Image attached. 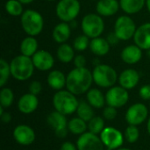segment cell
<instances>
[{
    "label": "cell",
    "instance_id": "8992f818",
    "mask_svg": "<svg viewBox=\"0 0 150 150\" xmlns=\"http://www.w3.org/2000/svg\"><path fill=\"white\" fill-rule=\"evenodd\" d=\"M81 28L86 36L90 39L100 37L105 30V22L98 13H88L86 14L81 22Z\"/></svg>",
    "mask_w": 150,
    "mask_h": 150
},
{
    "label": "cell",
    "instance_id": "7c38bea8",
    "mask_svg": "<svg viewBox=\"0 0 150 150\" xmlns=\"http://www.w3.org/2000/svg\"><path fill=\"white\" fill-rule=\"evenodd\" d=\"M78 150H105V145L98 134L85 132L81 134L76 141Z\"/></svg>",
    "mask_w": 150,
    "mask_h": 150
},
{
    "label": "cell",
    "instance_id": "603a6c76",
    "mask_svg": "<svg viewBox=\"0 0 150 150\" xmlns=\"http://www.w3.org/2000/svg\"><path fill=\"white\" fill-rule=\"evenodd\" d=\"M111 48V45L108 40L102 37H97L91 39L90 43L91 51L97 56H105L106 55Z\"/></svg>",
    "mask_w": 150,
    "mask_h": 150
},
{
    "label": "cell",
    "instance_id": "bcb514c9",
    "mask_svg": "<svg viewBox=\"0 0 150 150\" xmlns=\"http://www.w3.org/2000/svg\"><path fill=\"white\" fill-rule=\"evenodd\" d=\"M116 150H132V149H127V148H120V149H116Z\"/></svg>",
    "mask_w": 150,
    "mask_h": 150
},
{
    "label": "cell",
    "instance_id": "e575fe53",
    "mask_svg": "<svg viewBox=\"0 0 150 150\" xmlns=\"http://www.w3.org/2000/svg\"><path fill=\"white\" fill-rule=\"evenodd\" d=\"M125 137L129 143H134L140 137V131L137 126L129 125L125 131Z\"/></svg>",
    "mask_w": 150,
    "mask_h": 150
},
{
    "label": "cell",
    "instance_id": "44dd1931",
    "mask_svg": "<svg viewBox=\"0 0 150 150\" xmlns=\"http://www.w3.org/2000/svg\"><path fill=\"white\" fill-rule=\"evenodd\" d=\"M71 35V27L67 22H61L57 24L52 32L53 40L58 44L66 43Z\"/></svg>",
    "mask_w": 150,
    "mask_h": 150
},
{
    "label": "cell",
    "instance_id": "52a82bcc",
    "mask_svg": "<svg viewBox=\"0 0 150 150\" xmlns=\"http://www.w3.org/2000/svg\"><path fill=\"white\" fill-rule=\"evenodd\" d=\"M81 11L79 0H60L55 7V13L62 22H72Z\"/></svg>",
    "mask_w": 150,
    "mask_h": 150
},
{
    "label": "cell",
    "instance_id": "c3c4849f",
    "mask_svg": "<svg viewBox=\"0 0 150 150\" xmlns=\"http://www.w3.org/2000/svg\"><path fill=\"white\" fill-rule=\"evenodd\" d=\"M45 1H48V2H53V1H54V0H45Z\"/></svg>",
    "mask_w": 150,
    "mask_h": 150
},
{
    "label": "cell",
    "instance_id": "8fae6325",
    "mask_svg": "<svg viewBox=\"0 0 150 150\" xmlns=\"http://www.w3.org/2000/svg\"><path fill=\"white\" fill-rule=\"evenodd\" d=\"M149 110L144 104L136 103L132 105L126 112V120L129 125L139 126L148 118Z\"/></svg>",
    "mask_w": 150,
    "mask_h": 150
},
{
    "label": "cell",
    "instance_id": "277c9868",
    "mask_svg": "<svg viewBox=\"0 0 150 150\" xmlns=\"http://www.w3.org/2000/svg\"><path fill=\"white\" fill-rule=\"evenodd\" d=\"M21 27L28 36H38L44 28V18L35 10H25L20 18Z\"/></svg>",
    "mask_w": 150,
    "mask_h": 150
},
{
    "label": "cell",
    "instance_id": "1f68e13d",
    "mask_svg": "<svg viewBox=\"0 0 150 150\" xmlns=\"http://www.w3.org/2000/svg\"><path fill=\"white\" fill-rule=\"evenodd\" d=\"M14 101V93L11 89L3 87L0 91V105L4 108L10 107Z\"/></svg>",
    "mask_w": 150,
    "mask_h": 150
},
{
    "label": "cell",
    "instance_id": "ffe728a7",
    "mask_svg": "<svg viewBox=\"0 0 150 150\" xmlns=\"http://www.w3.org/2000/svg\"><path fill=\"white\" fill-rule=\"evenodd\" d=\"M47 122L48 126L54 131V134L64 131V130H69L68 129V120L66 119V115L54 111L52 112L47 117Z\"/></svg>",
    "mask_w": 150,
    "mask_h": 150
},
{
    "label": "cell",
    "instance_id": "83f0119b",
    "mask_svg": "<svg viewBox=\"0 0 150 150\" xmlns=\"http://www.w3.org/2000/svg\"><path fill=\"white\" fill-rule=\"evenodd\" d=\"M68 129L73 134L81 135L88 129V124L79 117L73 118L68 122Z\"/></svg>",
    "mask_w": 150,
    "mask_h": 150
},
{
    "label": "cell",
    "instance_id": "7dc6e473",
    "mask_svg": "<svg viewBox=\"0 0 150 150\" xmlns=\"http://www.w3.org/2000/svg\"><path fill=\"white\" fill-rule=\"evenodd\" d=\"M148 55H149V58L150 59V49L149 50H148Z\"/></svg>",
    "mask_w": 150,
    "mask_h": 150
},
{
    "label": "cell",
    "instance_id": "836d02e7",
    "mask_svg": "<svg viewBox=\"0 0 150 150\" xmlns=\"http://www.w3.org/2000/svg\"><path fill=\"white\" fill-rule=\"evenodd\" d=\"M90 38L85 34H81L74 40L73 47L77 52H83L88 47H90Z\"/></svg>",
    "mask_w": 150,
    "mask_h": 150
},
{
    "label": "cell",
    "instance_id": "6da1fadb",
    "mask_svg": "<svg viewBox=\"0 0 150 150\" xmlns=\"http://www.w3.org/2000/svg\"><path fill=\"white\" fill-rule=\"evenodd\" d=\"M93 83L92 72L84 68H74L67 75L66 88L76 96L87 93Z\"/></svg>",
    "mask_w": 150,
    "mask_h": 150
},
{
    "label": "cell",
    "instance_id": "4dcf8cb0",
    "mask_svg": "<svg viewBox=\"0 0 150 150\" xmlns=\"http://www.w3.org/2000/svg\"><path fill=\"white\" fill-rule=\"evenodd\" d=\"M87 124L89 132L95 134H100L105 127L104 119L98 116H94Z\"/></svg>",
    "mask_w": 150,
    "mask_h": 150
},
{
    "label": "cell",
    "instance_id": "f6af8a7d",
    "mask_svg": "<svg viewBox=\"0 0 150 150\" xmlns=\"http://www.w3.org/2000/svg\"><path fill=\"white\" fill-rule=\"evenodd\" d=\"M147 129H148V132H149V135H150V118L149 119V120H148V124H147Z\"/></svg>",
    "mask_w": 150,
    "mask_h": 150
},
{
    "label": "cell",
    "instance_id": "ba28073f",
    "mask_svg": "<svg viewBox=\"0 0 150 150\" xmlns=\"http://www.w3.org/2000/svg\"><path fill=\"white\" fill-rule=\"evenodd\" d=\"M137 26L134 19L127 16H120L114 24V33L120 40H129L134 38Z\"/></svg>",
    "mask_w": 150,
    "mask_h": 150
},
{
    "label": "cell",
    "instance_id": "f546056e",
    "mask_svg": "<svg viewBox=\"0 0 150 150\" xmlns=\"http://www.w3.org/2000/svg\"><path fill=\"white\" fill-rule=\"evenodd\" d=\"M6 12L12 17H21L23 12V4L18 0H7L4 4Z\"/></svg>",
    "mask_w": 150,
    "mask_h": 150
},
{
    "label": "cell",
    "instance_id": "74e56055",
    "mask_svg": "<svg viewBox=\"0 0 150 150\" xmlns=\"http://www.w3.org/2000/svg\"><path fill=\"white\" fill-rule=\"evenodd\" d=\"M139 95L143 100H150V84H145L141 87Z\"/></svg>",
    "mask_w": 150,
    "mask_h": 150
},
{
    "label": "cell",
    "instance_id": "484cf974",
    "mask_svg": "<svg viewBox=\"0 0 150 150\" xmlns=\"http://www.w3.org/2000/svg\"><path fill=\"white\" fill-rule=\"evenodd\" d=\"M121 10L128 14H136L140 12L146 5V0H120Z\"/></svg>",
    "mask_w": 150,
    "mask_h": 150
},
{
    "label": "cell",
    "instance_id": "7bdbcfd3",
    "mask_svg": "<svg viewBox=\"0 0 150 150\" xmlns=\"http://www.w3.org/2000/svg\"><path fill=\"white\" fill-rule=\"evenodd\" d=\"M20 3H22L23 4H29L31 3H33L34 0H18Z\"/></svg>",
    "mask_w": 150,
    "mask_h": 150
},
{
    "label": "cell",
    "instance_id": "d6a6232c",
    "mask_svg": "<svg viewBox=\"0 0 150 150\" xmlns=\"http://www.w3.org/2000/svg\"><path fill=\"white\" fill-rule=\"evenodd\" d=\"M11 76V68L10 63H8L4 59L0 60V87H4L8 80L9 77Z\"/></svg>",
    "mask_w": 150,
    "mask_h": 150
},
{
    "label": "cell",
    "instance_id": "f35d334b",
    "mask_svg": "<svg viewBox=\"0 0 150 150\" xmlns=\"http://www.w3.org/2000/svg\"><path fill=\"white\" fill-rule=\"evenodd\" d=\"M74 65L76 68H84L86 65V59L83 54L76 55L74 58Z\"/></svg>",
    "mask_w": 150,
    "mask_h": 150
},
{
    "label": "cell",
    "instance_id": "30bf717a",
    "mask_svg": "<svg viewBox=\"0 0 150 150\" xmlns=\"http://www.w3.org/2000/svg\"><path fill=\"white\" fill-rule=\"evenodd\" d=\"M100 138L105 148L116 150L120 149L124 142L122 133L115 127H106L100 134Z\"/></svg>",
    "mask_w": 150,
    "mask_h": 150
},
{
    "label": "cell",
    "instance_id": "5b68a950",
    "mask_svg": "<svg viewBox=\"0 0 150 150\" xmlns=\"http://www.w3.org/2000/svg\"><path fill=\"white\" fill-rule=\"evenodd\" d=\"M92 76L93 82L101 88H111L119 79L117 71L112 66L99 63L93 69Z\"/></svg>",
    "mask_w": 150,
    "mask_h": 150
},
{
    "label": "cell",
    "instance_id": "d6986e66",
    "mask_svg": "<svg viewBox=\"0 0 150 150\" xmlns=\"http://www.w3.org/2000/svg\"><path fill=\"white\" fill-rule=\"evenodd\" d=\"M120 8L118 0H98L96 5L97 13L102 17H111L115 15Z\"/></svg>",
    "mask_w": 150,
    "mask_h": 150
},
{
    "label": "cell",
    "instance_id": "681fc988",
    "mask_svg": "<svg viewBox=\"0 0 150 150\" xmlns=\"http://www.w3.org/2000/svg\"><path fill=\"white\" fill-rule=\"evenodd\" d=\"M105 150H113V149H107V148H106V149Z\"/></svg>",
    "mask_w": 150,
    "mask_h": 150
},
{
    "label": "cell",
    "instance_id": "7a4b0ae2",
    "mask_svg": "<svg viewBox=\"0 0 150 150\" xmlns=\"http://www.w3.org/2000/svg\"><path fill=\"white\" fill-rule=\"evenodd\" d=\"M11 76L18 81H26L32 77L34 71V65L32 57L23 54L13 57L10 62Z\"/></svg>",
    "mask_w": 150,
    "mask_h": 150
},
{
    "label": "cell",
    "instance_id": "5bb4252c",
    "mask_svg": "<svg viewBox=\"0 0 150 150\" xmlns=\"http://www.w3.org/2000/svg\"><path fill=\"white\" fill-rule=\"evenodd\" d=\"M14 140L21 146H29L35 141V133L27 125H18L13 130Z\"/></svg>",
    "mask_w": 150,
    "mask_h": 150
},
{
    "label": "cell",
    "instance_id": "3957f363",
    "mask_svg": "<svg viewBox=\"0 0 150 150\" xmlns=\"http://www.w3.org/2000/svg\"><path fill=\"white\" fill-rule=\"evenodd\" d=\"M52 102L55 111L64 115H70L76 112L79 105L76 96L68 90L56 91L53 97Z\"/></svg>",
    "mask_w": 150,
    "mask_h": 150
},
{
    "label": "cell",
    "instance_id": "d4e9b609",
    "mask_svg": "<svg viewBox=\"0 0 150 150\" xmlns=\"http://www.w3.org/2000/svg\"><path fill=\"white\" fill-rule=\"evenodd\" d=\"M38 40L33 36H27L22 40L19 46V51L21 54L32 57L39 49Z\"/></svg>",
    "mask_w": 150,
    "mask_h": 150
},
{
    "label": "cell",
    "instance_id": "cb8c5ba5",
    "mask_svg": "<svg viewBox=\"0 0 150 150\" xmlns=\"http://www.w3.org/2000/svg\"><path fill=\"white\" fill-rule=\"evenodd\" d=\"M86 99L87 102L93 107L97 109L104 108L106 101H105V96L103 94V92L97 89L92 88L90 89L86 93Z\"/></svg>",
    "mask_w": 150,
    "mask_h": 150
},
{
    "label": "cell",
    "instance_id": "8d00e7d4",
    "mask_svg": "<svg viewBox=\"0 0 150 150\" xmlns=\"http://www.w3.org/2000/svg\"><path fill=\"white\" fill-rule=\"evenodd\" d=\"M42 91V84L39 81H33L29 85V92L33 95H39Z\"/></svg>",
    "mask_w": 150,
    "mask_h": 150
},
{
    "label": "cell",
    "instance_id": "60d3db41",
    "mask_svg": "<svg viewBox=\"0 0 150 150\" xmlns=\"http://www.w3.org/2000/svg\"><path fill=\"white\" fill-rule=\"evenodd\" d=\"M60 150H78L77 147L71 142H65L62 144Z\"/></svg>",
    "mask_w": 150,
    "mask_h": 150
},
{
    "label": "cell",
    "instance_id": "4fadbf2b",
    "mask_svg": "<svg viewBox=\"0 0 150 150\" xmlns=\"http://www.w3.org/2000/svg\"><path fill=\"white\" fill-rule=\"evenodd\" d=\"M32 60L36 69L40 71L50 70L54 64V58L51 53L47 50H38L33 56Z\"/></svg>",
    "mask_w": 150,
    "mask_h": 150
},
{
    "label": "cell",
    "instance_id": "ab89813d",
    "mask_svg": "<svg viewBox=\"0 0 150 150\" xmlns=\"http://www.w3.org/2000/svg\"><path fill=\"white\" fill-rule=\"evenodd\" d=\"M106 40H108V42L110 43V45H116L119 41H120V39L117 37V35L115 34V33H110L106 38Z\"/></svg>",
    "mask_w": 150,
    "mask_h": 150
},
{
    "label": "cell",
    "instance_id": "e0dca14e",
    "mask_svg": "<svg viewBox=\"0 0 150 150\" xmlns=\"http://www.w3.org/2000/svg\"><path fill=\"white\" fill-rule=\"evenodd\" d=\"M120 57L121 60L128 65L136 64L142 58V49L136 44L128 45L122 49Z\"/></svg>",
    "mask_w": 150,
    "mask_h": 150
},
{
    "label": "cell",
    "instance_id": "9a60e30c",
    "mask_svg": "<svg viewBox=\"0 0 150 150\" xmlns=\"http://www.w3.org/2000/svg\"><path fill=\"white\" fill-rule=\"evenodd\" d=\"M134 44L142 50L150 49V22L144 23L137 27L134 36Z\"/></svg>",
    "mask_w": 150,
    "mask_h": 150
},
{
    "label": "cell",
    "instance_id": "4316f807",
    "mask_svg": "<svg viewBox=\"0 0 150 150\" xmlns=\"http://www.w3.org/2000/svg\"><path fill=\"white\" fill-rule=\"evenodd\" d=\"M56 55L58 60L61 62L63 63H69L72 61H74L75 58V49L72 46H70L68 43L60 44V46L57 48Z\"/></svg>",
    "mask_w": 150,
    "mask_h": 150
},
{
    "label": "cell",
    "instance_id": "7402d4cb",
    "mask_svg": "<svg viewBox=\"0 0 150 150\" xmlns=\"http://www.w3.org/2000/svg\"><path fill=\"white\" fill-rule=\"evenodd\" d=\"M67 76L63 72L58 69H54L49 72L47 77V83L50 88L58 91L62 90L66 86Z\"/></svg>",
    "mask_w": 150,
    "mask_h": 150
},
{
    "label": "cell",
    "instance_id": "ac0fdd59",
    "mask_svg": "<svg viewBox=\"0 0 150 150\" xmlns=\"http://www.w3.org/2000/svg\"><path fill=\"white\" fill-rule=\"evenodd\" d=\"M39 105V99L36 95L25 93L20 97L18 101V109L24 114L33 113Z\"/></svg>",
    "mask_w": 150,
    "mask_h": 150
},
{
    "label": "cell",
    "instance_id": "2e32d148",
    "mask_svg": "<svg viewBox=\"0 0 150 150\" xmlns=\"http://www.w3.org/2000/svg\"><path fill=\"white\" fill-rule=\"evenodd\" d=\"M119 83L126 90H132L137 86L140 82V74L136 69H127L123 70L119 76Z\"/></svg>",
    "mask_w": 150,
    "mask_h": 150
},
{
    "label": "cell",
    "instance_id": "f1b7e54d",
    "mask_svg": "<svg viewBox=\"0 0 150 150\" xmlns=\"http://www.w3.org/2000/svg\"><path fill=\"white\" fill-rule=\"evenodd\" d=\"M77 116L86 122H89L93 117H94V111L93 107L85 101H81L79 102L78 108L76 110Z\"/></svg>",
    "mask_w": 150,
    "mask_h": 150
},
{
    "label": "cell",
    "instance_id": "ee69618b",
    "mask_svg": "<svg viewBox=\"0 0 150 150\" xmlns=\"http://www.w3.org/2000/svg\"><path fill=\"white\" fill-rule=\"evenodd\" d=\"M146 6L148 11L150 12V0H146Z\"/></svg>",
    "mask_w": 150,
    "mask_h": 150
},
{
    "label": "cell",
    "instance_id": "f907efd6",
    "mask_svg": "<svg viewBox=\"0 0 150 150\" xmlns=\"http://www.w3.org/2000/svg\"><path fill=\"white\" fill-rule=\"evenodd\" d=\"M94 1H95V0H94Z\"/></svg>",
    "mask_w": 150,
    "mask_h": 150
},
{
    "label": "cell",
    "instance_id": "9c48e42d",
    "mask_svg": "<svg viewBox=\"0 0 150 150\" xmlns=\"http://www.w3.org/2000/svg\"><path fill=\"white\" fill-rule=\"evenodd\" d=\"M129 99L127 90L120 86H112L109 88L105 94V101L107 105L120 108L127 105Z\"/></svg>",
    "mask_w": 150,
    "mask_h": 150
},
{
    "label": "cell",
    "instance_id": "b9f144b4",
    "mask_svg": "<svg viewBox=\"0 0 150 150\" xmlns=\"http://www.w3.org/2000/svg\"><path fill=\"white\" fill-rule=\"evenodd\" d=\"M1 120L4 123H6L8 124L11 120V115L9 113V112H4L2 115H1Z\"/></svg>",
    "mask_w": 150,
    "mask_h": 150
},
{
    "label": "cell",
    "instance_id": "d590c367",
    "mask_svg": "<svg viewBox=\"0 0 150 150\" xmlns=\"http://www.w3.org/2000/svg\"><path fill=\"white\" fill-rule=\"evenodd\" d=\"M118 115L117 108L112 107V106H106L103 110V116L105 120H113Z\"/></svg>",
    "mask_w": 150,
    "mask_h": 150
}]
</instances>
